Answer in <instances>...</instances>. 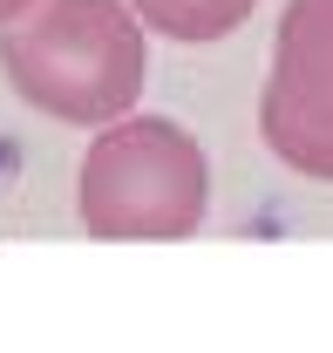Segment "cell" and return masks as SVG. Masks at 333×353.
I'll return each instance as SVG.
<instances>
[{
  "mask_svg": "<svg viewBox=\"0 0 333 353\" xmlns=\"http://www.w3.org/2000/svg\"><path fill=\"white\" fill-rule=\"evenodd\" d=\"M129 0H35L0 21V75L7 88L55 123L102 130L136 109L150 48Z\"/></svg>",
  "mask_w": 333,
  "mask_h": 353,
  "instance_id": "1",
  "label": "cell"
},
{
  "mask_svg": "<svg viewBox=\"0 0 333 353\" xmlns=\"http://www.w3.org/2000/svg\"><path fill=\"white\" fill-rule=\"evenodd\" d=\"M211 163L198 136L170 116H116L88 143L75 170L82 231L102 245H170L204 224Z\"/></svg>",
  "mask_w": 333,
  "mask_h": 353,
  "instance_id": "2",
  "label": "cell"
},
{
  "mask_svg": "<svg viewBox=\"0 0 333 353\" xmlns=\"http://www.w3.org/2000/svg\"><path fill=\"white\" fill-rule=\"evenodd\" d=\"M258 136L292 176L333 183V0H286L258 88Z\"/></svg>",
  "mask_w": 333,
  "mask_h": 353,
  "instance_id": "3",
  "label": "cell"
},
{
  "mask_svg": "<svg viewBox=\"0 0 333 353\" xmlns=\"http://www.w3.org/2000/svg\"><path fill=\"white\" fill-rule=\"evenodd\" d=\"M129 7L143 14L150 34L184 41V48H211V41H225V34H238L258 0H129Z\"/></svg>",
  "mask_w": 333,
  "mask_h": 353,
  "instance_id": "4",
  "label": "cell"
},
{
  "mask_svg": "<svg viewBox=\"0 0 333 353\" xmlns=\"http://www.w3.org/2000/svg\"><path fill=\"white\" fill-rule=\"evenodd\" d=\"M21 7H35V0H0V21H14Z\"/></svg>",
  "mask_w": 333,
  "mask_h": 353,
  "instance_id": "5",
  "label": "cell"
}]
</instances>
